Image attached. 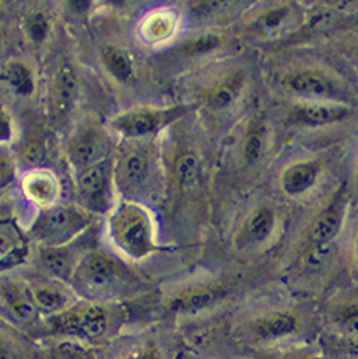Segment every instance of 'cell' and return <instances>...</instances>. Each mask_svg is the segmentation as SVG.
Instances as JSON below:
<instances>
[{
  "instance_id": "obj_1",
  "label": "cell",
  "mask_w": 358,
  "mask_h": 359,
  "mask_svg": "<svg viewBox=\"0 0 358 359\" xmlns=\"http://www.w3.org/2000/svg\"><path fill=\"white\" fill-rule=\"evenodd\" d=\"M106 228L111 243L132 260H142L159 249L154 219L135 201H121L111 208Z\"/></svg>"
},
{
  "instance_id": "obj_2",
  "label": "cell",
  "mask_w": 358,
  "mask_h": 359,
  "mask_svg": "<svg viewBox=\"0 0 358 359\" xmlns=\"http://www.w3.org/2000/svg\"><path fill=\"white\" fill-rule=\"evenodd\" d=\"M89 224L86 212L74 205H53L38 213L32 234L47 246L67 245Z\"/></svg>"
},
{
  "instance_id": "obj_3",
  "label": "cell",
  "mask_w": 358,
  "mask_h": 359,
  "mask_svg": "<svg viewBox=\"0 0 358 359\" xmlns=\"http://www.w3.org/2000/svg\"><path fill=\"white\" fill-rule=\"evenodd\" d=\"M69 281L74 290L84 296H109L118 288L119 269L109 257L91 252L79 260Z\"/></svg>"
},
{
  "instance_id": "obj_4",
  "label": "cell",
  "mask_w": 358,
  "mask_h": 359,
  "mask_svg": "<svg viewBox=\"0 0 358 359\" xmlns=\"http://www.w3.org/2000/svg\"><path fill=\"white\" fill-rule=\"evenodd\" d=\"M189 112L187 106H174L165 109H139L118 115L111 121L114 130L126 139L138 141L162 132L165 127L175 123Z\"/></svg>"
},
{
  "instance_id": "obj_5",
  "label": "cell",
  "mask_w": 358,
  "mask_h": 359,
  "mask_svg": "<svg viewBox=\"0 0 358 359\" xmlns=\"http://www.w3.org/2000/svg\"><path fill=\"white\" fill-rule=\"evenodd\" d=\"M52 326L59 334L97 340L106 334L109 320L100 305L86 304L69 306L62 313L52 316Z\"/></svg>"
},
{
  "instance_id": "obj_6",
  "label": "cell",
  "mask_w": 358,
  "mask_h": 359,
  "mask_svg": "<svg viewBox=\"0 0 358 359\" xmlns=\"http://www.w3.org/2000/svg\"><path fill=\"white\" fill-rule=\"evenodd\" d=\"M76 186L79 198L88 210L105 213L111 208L112 175L106 161L81 169L76 177Z\"/></svg>"
},
{
  "instance_id": "obj_7",
  "label": "cell",
  "mask_w": 358,
  "mask_h": 359,
  "mask_svg": "<svg viewBox=\"0 0 358 359\" xmlns=\"http://www.w3.org/2000/svg\"><path fill=\"white\" fill-rule=\"evenodd\" d=\"M153 171L152 154L141 145H131L119 153L114 175L121 191L135 194L147 184Z\"/></svg>"
},
{
  "instance_id": "obj_8",
  "label": "cell",
  "mask_w": 358,
  "mask_h": 359,
  "mask_svg": "<svg viewBox=\"0 0 358 359\" xmlns=\"http://www.w3.org/2000/svg\"><path fill=\"white\" fill-rule=\"evenodd\" d=\"M20 186L26 201L39 207V210L56 205L61 196V184L58 177L44 168L27 169Z\"/></svg>"
},
{
  "instance_id": "obj_9",
  "label": "cell",
  "mask_w": 358,
  "mask_h": 359,
  "mask_svg": "<svg viewBox=\"0 0 358 359\" xmlns=\"http://www.w3.org/2000/svg\"><path fill=\"white\" fill-rule=\"evenodd\" d=\"M178 14L173 8H154L147 13L139 23L138 34L148 46L165 44L175 35Z\"/></svg>"
},
{
  "instance_id": "obj_10",
  "label": "cell",
  "mask_w": 358,
  "mask_h": 359,
  "mask_svg": "<svg viewBox=\"0 0 358 359\" xmlns=\"http://www.w3.org/2000/svg\"><path fill=\"white\" fill-rule=\"evenodd\" d=\"M105 153V139L102 133L93 127L84 128L82 132H79L73 137L72 144H69V158H72L73 165H76L79 171L98 162H103Z\"/></svg>"
},
{
  "instance_id": "obj_11",
  "label": "cell",
  "mask_w": 358,
  "mask_h": 359,
  "mask_svg": "<svg viewBox=\"0 0 358 359\" xmlns=\"http://www.w3.org/2000/svg\"><path fill=\"white\" fill-rule=\"evenodd\" d=\"M286 85L295 94L307 98H334L340 94L333 79L312 69H301L289 74Z\"/></svg>"
},
{
  "instance_id": "obj_12",
  "label": "cell",
  "mask_w": 358,
  "mask_h": 359,
  "mask_svg": "<svg viewBox=\"0 0 358 359\" xmlns=\"http://www.w3.org/2000/svg\"><path fill=\"white\" fill-rule=\"evenodd\" d=\"M350 114L351 109L340 103H314L293 109L291 118L295 123L304 126H326L342 121Z\"/></svg>"
},
{
  "instance_id": "obj_13",
  "label": "cell",
  "mask_w": 358,
  "mask_h": 359,
  "mask_svg": "<svg viewBox=\"0 0 358 359\" xmlns=\"http://www.w3.org/2000/svg\"><path fill=\"white\" fill-rule=\"evenodd\" d=\"M29 296L38 310L52 313L53 316L62 313L72 305V294L64 287L52 283H35L27 288Z\"/></svg>"
},
{
  "instance_id": "obj_14",
  "label": "cell",
  "mask_w": 358,
  "mask_h": 359,
  "mask_svg": "<svg viewBox=\"0 0 358 359\" xmlns=\"http://www.w3.org/2000/svg\"><path fill=\"white\" fill-rule=\"evenodd\" d=\"M321 166L316 162H300L287 168L281 177V187L287 195H301L312 189L319 175Z\"/></svg>"
},
{
  "instance_id": "obj_15",
  "label": "cell",
  "mask_w": 358,
  "mask_h": 359,
  "mask_svg": "<svg viewBox=\"0 0 358 359\" xmlns=\"http://www.w3.org/2000/svg\"><path fill=\"white\" fill-rule=\"evenodd\" d=\"M77 97V79L72 67L64 65L59 69L53 83V107L58 116L72 111Z\"/></svg>"
},
{
  "instance_id": "obj_16",
  "label": "cell",
  "mask_w": 358,
  "mask_h": 359,
  "mask_svg": "<svg viewBox=\"0 0 358 359\" xmlns=\"http://www.w3.org/2000/svg\"><path fill=\"white\" fill-rule=\"evenodd\" d=\"M343 203L334 201L328 205L313 224L310 241L312 243H330L339 233L343 221Z\"/></svg>"
},
{
  "instance_id": "obj_17",
  "label": "cell",
  "mask_w": 358,
  "mask_h": 359,
  "mask_svg": "<svg viewBox=\"0 0 358 359\" xmlns=\"http://www.w3.org/2000/svg\"><path fill=\"white\" fill-rule=\"evenodd\" d=\"M79 260L81 258H76L67 245L47 246L41 252V264L48 273L58 279H72Z\"/></svg>"
},
{
  "instance_id": "obj_18",
  "label": "cell",
  "mask_w": 358,
  "mask_h": 359,
  "mask_svg": "<svg viewBox=\"0 0 358 359\" xmlns=\"http://www.w3.org/2000/svg\"><path fill=\"white\" fill-rule=\"evenodd\" d=\"M221 296L223 292L216 287L194 288V290H187L175 296L170 304V310L173 313H195L211 306Z\"/></svg>"
},
{
  "instance_id": "obj_19",
  "label": "cell",
  "mask_w": 358,
  "mask_h": 359,
  "mask_svg": "<svg viewBox=\"0 0 358 359\" xmlns=\"http://www.w3.org/2000/svg\"><path fill=\"white\" fill-rule=\"evenodd\" d=\"M0 296L8 311L15 317L20 322H32L38 308L32 302L31 296H29L27 290H23L15 284H5L0 288Z\"/></svg>"
},
{
  "instance_id": "obj_20",
  "label": "cell",
  "mask_w": 358,
  "mask_h": 359,
  "mask_svg": "<svg viewBox=\"0 0 358 359\" xmlns=\"http://www.w3.org/2000/svg\"><path fill=\"white\" fill-rule=\"evenodd\" d=\"M275 225V215L270 207L257 208L253 215L248 217L244 226V236L248 242L258 243L266 241L271 236Z\"/></svg>"
},
{
  "instance_id": "obj_21",
  "label": "cell",
  "mask_w": 358,
  "mask_h": 359,
  "mask_svg": "<svg viewBox=\"0 0 358 359\" xmlns=\"http://www.w3.org/2000/svg\"><path fill=\"white\" fill-rule=\"evenodd\" d=\"M102 61L109 74L119 83H131L133 81V65L131 57L118 47H105L102 50Z\"/></svg>"
},
{
  "instance_id": "obj_22",
  "label": "cell",
  "mask_w": 358,
  "mask_h": 359,
  "mask_svg": "<svg viewBox=\"0 0 358 359\" xmlns=\"http://www.w3.org/2000/svg\"><path fill=\"white\" fill-rule=\"evenodd\" d=\"M296 320L291 314H274L260 318L253 325V332L258 338H278L295 331Z\"/></svg>"
},
{
  "instance_id": "obj_23",
  "label": "cell",
  "mask_w": 358,
  "mask_h": 359,
  "mask_svg": "<svg viewBox=\"0 0 358 359\" xmlns=\"http://www.w3.org/2000/svg\"><path fill=\"white\" fill-rule=\"evenodd\" d=\"M5 81L8 86L13 89L17 95L29 97L35 91V82L32 72L23 62L9 64L5 73Z\"/></svg>"
},
{
  "instance_id": "obj_24",
  "label": "cell",
  "mask_w": 358,
  "mask_h": 359,
  "mask_svg": "<svg viewBox=\"0 0 358 359\" xmlns=\"http://www.w3.org/2000/svg\"><path fill=\"white\" fill-rule=\"evenodd\" d=\"M239 88H241L239 79H230V81L216 85L207 93L206 104L211 109H215V111H223V109L230 107L239 94Z\"/></svg>"
},
{
  "instance_id": "obj_25",
  "label": "cell",
  "mask_w": 358,
  "mask_h": 359,
  "mask_svg": "<svg viewBox=\"0 0 358 359\" xmlns=\"http://www.w3.org/2000/svg\"><path fill=\"white\" fill-rule=\"evenodd\" d=\"M43 157H44L43 142L39 141L37 136L27 137L23 142L22 148H20V161H22V163L29 169H34V168H38V165L41 163Z\"/></svg>"
},
{
  "instance_id": "obj_26",
  "label": "cell",
  "mask_w": 358,
  "mask_h": 359,
  "mask_svg": "<svg viewBox=\"0 0 358 359\" xmlns=\"http://www.w3.org/2000/svg\"><path fill=\"white\" fill-rule=\"evenodd\" d=\"M175 177L182 186H189L195 183V180L198 177V162L194 154L186 153L177 158Z\"/></svg>"
},
{
  "instance_id": "obj_27",
  "label": "cell",
  "mask_w": 358,
  "mask_h": 359,
  "mask_svg": "<svg viewBox=\"0 0 358 359\" xmlns=\"http://www.w3.org/2000/svg\"><path fill=\"white\" fill-rule=\"evenodd\" d=\"M263 144H265L263 130H260V127L251 128L244 144V156L248 163H254L257 158L260 157L263 151Z\"/></svg>"
},
{
  "instance_id": "obj_28",
  "label": "cell",
  "mask_w": 358,
  "mask_h": 359,
  "mask_svg": "<svg viewBox=\"0 0 358 359\" xmlns=\"http://www.w3.org/2000/svg\"><path fill=\"white\" fill-rule=\"evenodd\" d=\"M220 38L213 34H206V35H200L194 39H189L187 43H185V46L182 47L183 52L186 55H203L207 52H212L213 48H216L220 46Z\"/></svg>"
},
{
  "instance_id": "obj_29",
  "label": "cell",
  "mask_w": 358,
  "mask_h": 359,
  "mask_svg": "<svg viewBox=\"0 0 358 359\" xmlns=\"http://www.w3.org/2000/svg\"><path fill=\"white\" fill-rule=\"evenodd\" d=\"M333 257V246L330 243H314L304 255V263L312 269L325 266Z\"/></svg>"
},
{
  "instance_id": "obj_30",
  "label": "cell",
  "mask_w": 358,
  "mask_h": 359,
  "mask_svg": "<svg viewBox=\"0 0 358 359\" xmlns=\"http://www.w3.org/2000/svg\"><path fill=\"white\" fill-rule=\"evenodd\" d=\"M26 29L35 43H41L48 34V20L43 13H34L27 18Z\"/></svg>"
},
{
  "instance_id": "obj_31",
  "label": "cell",
  "mask_w": 358,
  "mask_h": 359,
  "mask_svg": "<svg viewBox=\"0 0 358 359\" xmlns=\"http://www.w3.org/2000/svg\"><path fill=\"white\" fill-rule=\"evenodd\" d=\"M289 9L287 8H275V9H270V11L263 13L260 17L257 18V25L266 29V31H272V29L280 26L286 17Z\"/></svg>"
},
{
  "instance_id": "obj_32",
  "label": "cell",
  "mask_w": 358,
  "mask_h": 359,
  "mask_svg": "<svg viewBox=\"0 0 358 359\" xmlns=\"http://www.w3.org/2000/svg\"><path fill=\"white\" fill-rule=\"evenodd\" d=\"M13 123L2 109H0V144L9 142L13 139Z\"/></svg>"
},
{
  "instance_id": "obj_33",
  "label": "cell",
  "mask_w": 358,
  "mask_h": 359,
  "mask_svg": "<svg viewBox=\"0 0 358 359\" xmlns=\"http://www.w3.org/2000/svg\"><path fill=\"white\" fill-rule=\"evenodd\" d=\"M121 359H162V355L154 346H148V347H144V348H141V351H136Z\"/></svg>"
},
{
  "instance_id": "obj_34",
  "label": "cell",
  "mask_w": 358,
  "mask_h": 359,
  "mask_svg": "<svg viewBox=\"0 0 358 359\" xmlns=\"http://www.w3.org/2000/svg\"><path fill=\"white\" fill-rule=\"evenodd\" d=\"M14 246L15 243L13 236L5 231V229H0V260L5 258L8 254H11Z\"/></svg>"
},
{
  "instance_id": "obj_35",
  "label": "cell",
  "mask_w": 358,
  "mask_h": 359,
  "mask_svg": "<svg viewBox=\"0 0 358 359\" xmlns=\"http://www.w3.org/2000/svg\"><path fill=\"white\" fill-rule=\"evenodd\" d=\"M342 326H343V329H345L347 334L358 337V310L347 313L342 318Z\"/></svg>"
},
{
  "instance_id": "obj_36",
  "label": "cell",
  "mask_w": 358,
  "mask_h": 359,
  "mask_svg": "<svg viewBox=\"0 0 358 359\" xmlns=\"http://www.w3.org/2000/svg\"><path fill=\"white\" fill-rule=\"evenodd\" d=\"M11 175H13L11 165L8 163L6 158L0 157V189L6 186V183L11 180Z\"/></svg>"
},
{
  "instance_id": "obj_37",
  "label": "cell",
  "mask_w": 358,
  "mask_h": 359,
  "mask_svg": "<svg viewBox=\"0 0 358 359\" xmlns=\"http://www.w3.org/2000/svg\"><path fill=\"white\" fill-rule=\"evenodd\" d=\"M0 359H17L14 348L0 338Z\"/></svg>"
},
{
  "instance_id": "obj_38",
  "label": "cell",
  "mask_w": 358,
  "mask_h": 359,
  "mask_svg": "<svg viewBox=\"0 0 358 359\" xmlns=\"http://www.w3.org/2000/svg\"><path fill=\"white\" fill-rule=\"evenodd\" d=\"M352 353H354V356L358 359V344H355V346H354V351H352Z\"/></svg>"
},
{
  "instance_id": "obj_39",
  "label": "cell",
  "mask_w": 358,
  "mask_h": 359,
  "mask_svg": "<svg viewBox=\"0 0 358 359\" xmlns=\"http://www.w3.org/2000/svg\"><path fill=\"white\" fill-rule=\"evenodd\" d=\"M357 254H358V234H357Z\"/></svg>"
},
{
  "instance_id": "obj_40",
  "label": "cell",
  "mask_w": 358,
  "mask_h": 359,
  "mask_svg": "<svg viewBox=\"0 0 358 359\" xmlns=\"http://www.w3.org/2000/svg\"><path fill=\"white\" fill-rule=\"evenodd\" d=\"M303 359H314V358H303Z\"/></svg>"
}]
</instances>
